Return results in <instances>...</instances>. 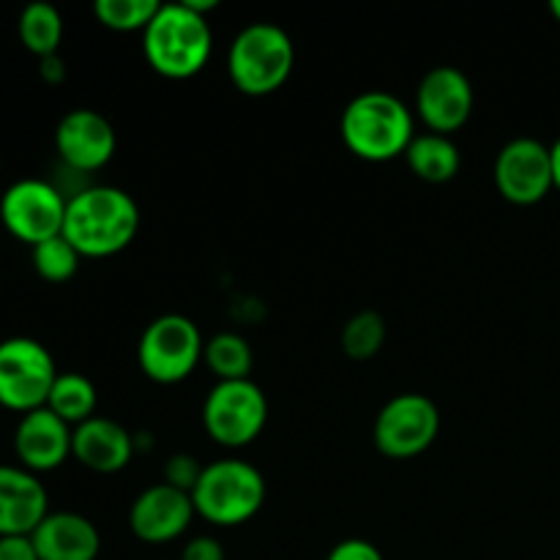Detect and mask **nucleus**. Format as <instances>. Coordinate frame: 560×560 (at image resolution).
Masks as SVG:
<instances>
[{"mask_svg":"<svg viewBox=\"0 0 560 560\" xmlns=\"http://www.w3.org/2000/svg\"><path fill=\"white\" fill-rule=\"evenodd\" d=\"M20 42L27 52L36 55L38 60L58 55L60 42H63V16L52 3H31L20 14Z\"/></svg>","mask_w":560,"mask_h":560,"instance_id":"21","label":"nucleus"},{"mask_svg":"<svg viewBox=\"0 0 560 560\" xmlns=\"http://www.w3.org/2000/svg\"><path fill=\"white\" fill-rule=\"evenodd\" d=\"M71 435H74V427L58 419L49 408L31 410L16 424L14 452L25 470L47 474L71 457Z\"/></svg>","mask_w":560,"mask_h":560,"instance_id":"15","label":"nucleus"},{"mask_svg":"<svg viewBox=\"0 0 560 560\" xmlns=\"http://www.w3.org/2000/svg\"><path fill=\"white\" fill-rule=\"evenodd\" d=\"M0 410H3V405H0Z\"/></svg>","mask_w":560,"mask_h":560,"instance_id":"33","label":"nucleus"},{"mask_svg":"<svg viewBox=\"0 0 560 560\" xmlns=\"http://www.w3.org/2000/svg\"><path fill=\"white\" fill-rule=\"evenodd\" d=\"M195 514L189 492L162 481L135 498L129 509V528L145 545H167L189 530Z\"/></svg>","mask_w":560,"mask_h":560,"instance_id":"14","label":"nucleus"},{"mask_svg":"<svg viewBox=\"0 0 560 560\" xmlns=\"http://www.w3.org/2000/svg\"><path fill=\"white\" fill-rule=\"evenodd\" d=\"M293 66V38L273 22H252L241 27L228 49V74L246 96L277 93L290 80Z\"/></svg>","mask_w":560,"mask_h":560,"instance_id":"4","label":"nucleus"},{"mask_svg":"<svg viewBox=\"0 0 560 560\" xmlns=\"http://www.w3.org/2000/svg\"><path fill=\"white\" fill-rule=\"evenodd\" d=\"M115 148H118L115 126L96 109H71L58 120L55 151L71 173H96L115 156Z\"/></svg>","mask_w":560,"mask_h":560,"instance_id":"12","label":"nucleus"},{"mask_svg":"<svg viewBox=\"0 0 560 560\" xmlns=\"http://www.w3.org/2000/svg\"><path fill=\"white\" fill-rule=\"evenodd\" d=\"M140 230V208L118 186H85L69 195L63 238L82 257H109L124 252Z\"/></svg>","mask_w":560,"mask_h":560,"instance_id":"1","label":"nucleus"},{"mask_svg":"<svg viewBox=\"0 0 560 560\" xmlns=\"http://www.w3.org/2000/svg\"><path fill=\"white\" fill-rule=\"evenodd\" d=\"M159 0H96L93 14L104 27L118 33L145 31L159 11Z\"/></svg>","mask_w":560,"mask_h":560,"instance_id":"24","label":"nucleus"},{"mask_svg":"<svg viewBox=\"0 0 560 560\" xmlns=\"http://www.w3.org/2000/svg\"><path fill=\"white\" fill-rule=\"evenodd\" d=\"M49 514V498L36 474L0 465V539L31 536Z\"/></svg>","mask_w":560,"mask_h":560,"instance_id":"17","label":"nucleus"},{"mask_svg":"<svg viewBox=\"0 0 560 560\" xmlns=\"http://www.w3.org/2000/svg\"><path fill=\"white\" fill-rule=\"evenodd\" d=\"M416 109L427 129L435 135H452L468 124L474 113V85L457 66H435L427 71L416 91Z\"/></svg>","mask_w":560,"mask_h":560,"instance_id":"13","label":"nucleus"},{"mask_svg":"<svg viewBox=\"0 0 560 560\" xmlns=\"http://www.w3.org/2000/svg\"><path fill=\"white\" fill-rule=\"evenodd\" d=\"M498 191L512 206H536L556 189L550 145L534 137H517L498 151L492 167Z\"/></svg>","mask_w":560,"mask_h":560,"instance_id":"11","label":"nucleus"},{"mask_svg":"<svg viewBox=\"0 0 560 560\" xmlns=\"http://www.w3.org/2000/svg\"><path fill=\"white\" fill-rule=\"evenodd\" d=\"M80 260L82 255L63 238V233L33 246V268H36L38 277L52 284L69 282L80 268Z\"/></svg>","mask_w":560,"mask_h":560,"instance_id":"25","label":"nucleus"},{"mask_svg":"<svg viewBox=\"0 0 560 560\" xmlns=\"http://www.w3.org/2000/svg\"><path fill=\"white\" fill-rule=\"evenodd\" d=\"M550 11H552V16H556V20L560 22V0H552V3H550Z\"/></svg>","mask_w":560,"mask_h":560,"instance_id":"32","label":"nucleus"},{"mask_svg":"<svg viewBox=\"0 0 560 560\" xmlns=\"http://www.w3.org/2000/svg\"><path fill=\"white\" fill-rule=\"evenodd\" d=\"M38 74H42V80L49 82V85H58V82L66 80V63L60 60V55H49V58H42Z\"/></svg>","mask_w":560,"mask_h":560,"instance_id":"30","label":"nucleus"},{"mask_svg":"<svg viewBox=\"0 0 560 560\" xmlns=\"http://www.w3.org/2000/svg\"><path fill=\"white\" fill-rule=\"evenodd\" d=\"M206 339L195 320L186 315H162L151 320L137 345L142 375L153 383L173 386L186 381L202 361Z\"/></svg>","mask_w":560,"mask_h":560,"instance_id":"7","label":"nucleus"},{"mask_svg":"<svg viewBox=\"0 0 560 560\" xmlns=\"http://www.w3.org/2000/svg\"><path fill=\"white\" fill-rule=\"evenodd\" d=\"M69 197L42 178L14 180L0 197V222L16 241L33 246L63 233Z\"/></svg>","mask_w":560,"mask_h":560,"instance_id":"9","label":"nucleus"},{"mask_svg":"<svg viewBox=\"0 0 560 560\" xmlns=\"http://www.w3.org/2000/svg\"><path fill=\"white\" fill-rule=\"evenodd\" d=\"M339 135L348 151L364 162H388L405 156L413 142V113L388 91L359 93L345 107Z\"/></svg>","mask_w":560,"mask_h":560,"instance_id":"3","label":"nucleus"},{"mask_svg":"<svg viewBox=\"0 0 560 560\" xmlns=\"http://www.w3.org/2000/svg\"><path fill=\"white\" fill-rule=\"evenodd\" d=\"M31 539L38 560H96L102 552L98 528L77 512H49Z\"/></svg>","mask_w":560,"mask_h":560,"instance_id":"18","label":"nucleus"},{"mask_svg":"<svg viewBox=\"0 0 560 560\" xmlns=\"http://www.w3.org/2000/svg\"><path fill=\"white\" fill-rule=\"evenodd\" d=\"M191 503L206 523L235 528L249 523L266 503V476L246 459H217L202 468Z\"/></svg>","mask_w":560,"mask_h":560,"instance_id":"5","label":"nucleus"},{"mask_svg":"<svg viewBox=\"0 0 560 560\" xmlns=\"http://www.w3.org/2000/svg\"><path fill=\"white\" fill-rule=\"evenodd\" d=\"M326 560H386L372 541L366 539H345L331 547Z\"/></svg>","mask_w":560,"mask_h":560,"instance_id":"27","label":"nucleus"},{"mask_svg":"<svg viewBox=\"0 0 560 560\" xmlns=\"http://www.w3.org/2000/svg\"><path fill=\"white\" fill-rule=\"evenodd\" d=\"M375 446L388 459H413L441 435V410L427 394H397L375 419Z\"/></svg>","mask_w":560,"mask_h":560,"instance_id":"10","label":"nucleus"},{"mask_svg":"<svg viewBox=\"0 0 560 560\" xmlns=\"http://www.w3.org/2000/svg\"><path fill=\"white\" fill-rule=\"evenodd\" d=\"M142 52L156 74L167 80H189L206 69L213 52L211 22L186 0L162 3L151 25L142 31Z\"/></svg>","mask_w":560,"mask_h":560,"instance_id":"2","label":"nucleus"},{"mask_svg":"<svg viewBox=\"0 0 560 560\" xmlns=\"http://www.w3.org/2000/svg\"><path fill=\"white\" fill-rule=\"evenodd\" d=\"M98 394L96 386L80 372H60L49 392L47 408L69 427H80L82 421L96 416Z\"/></svg>","mask_w":560,"mask_h":560,"instance_id":"20","label":"nucleus"},{"mask_svg":"<svg viewBox=\"0 0 560 560\" xmlns=\"http://www.w3.org/2000/svg\"><path fill=\"white\" fill-rule=\"evenodd\" d=\"M386 345V320L377 312H355L342 328V350L353 361H370Z\"/></svg>","mask_w":560,"mask_h":560,"instance_id":"23","label":"nucleus"},{"mask_svg":"<svg viewBox=\"0 0 560 560\" xmlns=\"http://www.w3.org/2000/svg\"><path fill=\"white\" fill-rule=\"evenodd\" d=\"M405 159H408L413 175H419L427 184H448L463 164L457 142L446 135H435V131L416 135L405 151Z\"/></svg>","mask_w":560,"mask_h":560,"instance_id":"19","label":"nucleus"},{"mask_svg":"<svg viewBox=\"0 0 560 560\" xmlns=\"http://www.w3.org/2000/svg\"><path fill=\"white\" fill-rule=\"evenodd\" d=\"M137 438L107 416H93L74 427L71 457L93 474H118L135 459Z\"/></svg>","mask_w":560,"mask_h":560,"instance_id":"16","label":"nucleus"},{"mask_svg":"<svg viewBox=\"0 0 560 560\" xmlns=\"http://www.w3.org/2000/svg\"><path fill=\"white\" fill-rule=\"evenodd\" d=\"M202 468H206V465H197V459L189 457V454H175V457H170L167 463H164V481L191 495Z\"/></svg>","mask_w":560,"mask_h":560,"instance_id":"26","label":"nucleus"},{"mask_svg":"<svg viewBox=\"0 0 560 560\" xmlns=\"http://www.w3.org/2000/svg\"><path fill=\"white\" fill-rule=\"evenodd\" d=\"M52 353L31 337L0 342V405L16 413L47 408L49 392L58 377Z\"/></svg>","mask_w":560,"mask_h":560,"instance_id":"8","label":"nucleus"},{"mask_svg":"<svg viewBox=\"0 0 560 560\" xmlns=\"http://www.w3.org/2000/svg\"><path fill=\"white\" fill-rule=\"evenodd\" d=\"M0 560H38L31 536H3L0 539Z\"/></svg>","mask_w":560,"mask_h":560,"instance_id":"29","label":"nucleus"},{"mask_svg":"<svg viewBox=\"0 0 560 560\" xmlns=\"http://www.w3.org/2000/svg\"><path fill=\"white\" fill-rule=\"evenodd\" d=\"M180 560H228V556H224V547L219 539H213V536H195L191 541H186Z\"/></svg>","mask_w":560,"mask_h":560,"instance_id":"28","label":"nucleus"},{"mask_svg":"<svg viewBox=\"0 0 560 560\" xmlns=\"http://www.w3.org/2000/svg\"><path fill=\"white\" fill-rule=\"evenodd\" d=\"M268 424L266 392L252 377L217 381L202 402V427L224 448H244L262 435Z\"/></svg>","mask_w":560,"mask_h":560,"instance_id":"6","label":"nucleus"},{"mask_svg":"<svg viewBox=\"0 0 560 560\" xmlns=\"http://www.w3.org/2000/svg\"><path fill=\"white\" fill-rule=\"evenodd\" d=\"M550 156H552V178H556V189H560V137L556 140V145H550Z\"/></svg>","mask_w":560,"mask_h":560,"instance_id":"31","label":"nucleus"},{"mask_svg":"<svg viewBox=\"0 0 560 560\" xmlns=\"http://www.w3.org/2000/svg\"><path fill=\"white\" fill-rule=\"evenodd\" d=\"M202 361L219 381H246L252 375V366H255V353L241 334L222 331L208 339Z\"/></svg>","mask_w":560,"mask_h":560,"instance_id":"22","label":"nucleus"}]
</instances>
